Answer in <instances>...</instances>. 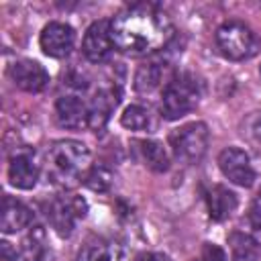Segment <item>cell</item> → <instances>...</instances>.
Segmentation results:
<instances>
[{"label":"cell","instance_id":"52a82bcc","mask_svg":"<svg viewBox=\"0 0 261 261\" xmlns=\"http://www.w3.org/2000/svg\"><path fill=\"white\" fill-rule=\"evenodd\" d=\"M218 167L232 184L241 188H251L255 181V169L249 155L239 147H226L218 155Z\"/></svg>","mask_w":261,"mask_h":261},{"label":"cell","instance_id":"8fae6325","mask_svg":"<svg viewBox=\"0 0 261 261\" xmlns=\"http://www.w3.org/2000/svg\"><path fill=\"white\" fill-rule=\"evenodd\" d=\"M8 179L14 188L18 190H31L35 188L37 179H39V165L35 161V153L33 151H16L10 157L8 163Z\"/></svg>","mask_w":261,"mask_h":261},{"label":"cell","instance_id":"5b68a950","mask_svg":"<svg viewBox=\"0 0 261 261\" xmlns=\"http://www.w3.org/2000/svg\"><path fill=\"white\" fill-rule=\"evenodd\" d=\"M208 139H210V133L204 122H190L175 128L169 137V143L177 159L196 163L204 157L208 149Z\"/></svg>","mask_w":261,"mask_h":261},{"label":"cell","instance_id":"ffe728a7","mask_svg":"<svg viewBox=\"0 0 261 261\" xmlns=\"http://www.w3.org/2000/svg\"><path fill=\"white\" fill-rule=\"evenodd\" d=\"M161 77H163V67H161V63H157V61L145 63V65H141L139 71H137L135 88H137V92H151V90H155V88L159 86Z\"/></svg>","mask_w":261,"mask_h":261},{"label":"cell","instance_id":"484cf974","mask_svg":"<svg viewBox=\"0 0 261 261\" xmlns=\"http://www.w3.org/2000/svg\"><path fill=\"white\" fill-rule=\"evenodd\" d=\"M0 261H18L16 251H14V249H12V245H10V243H6V241H2V243H0Z\"/></svg>","mask_w":261,"mask_h":261},{"label":"cell","instance_id":"7c38bea8","mask_svg":"<svg viewBox=\"0 0 261 261\" xmlns=\"http://www.w3.org/2000/svg\"><path fill=\"white\" fill-rule=\"evenodd\" d=\"M55 118L63 128H82L88 126L90 108L77 96H61L55 104Z\"/></svg>","mask_w":261,"mask_h":261},{"label":"cell","instance_id":"cb8c5ba5","mask_svg":"<svg viewBox=\"0 0 261 261\" xmlns=\"http://www.w3.org/2000/svg\"><path fill=\"white\" fill-rule=\"evenodd\" d=\"M247 130L255 141L261 143V112H253L247 118Z\"/></svg>","mask_w":261,"mask_h":261},{"label":"cell","instance_id":"9c48e42d","mask_svg":"<svg viewBox=\"0 0 261 261\" xmlns=\"http://www.w3.org/2000/svg\"><path fill=\"white\" fill-rule=\"evenodd\" d=\"M82 49L90 61H94V63L106 61L114 49L112 35H110V22L108 20H96L94 24H90V29L84 35Z\"/></svg>","mask_w":261,"mask_h":261},{"label":"cell","instance_id":"5bb4252c","mask_svg":"<svg viewBox=\"0 0 261 261\" xmlns=\"http://www.w3.org/2000/svg\"><path fill=\"white\" fill-rule=\"evenodd\" d=\"M206 206H208V214L212 220H224L232 214V210L237 208V194L230 192L228 188L216 184L210 186L206 190Z\"/></svg>","mask_w":261,"mask_h":261},{"label":"cell","instance_id":"9a60e30c","mask_svg":"<svg viewBox=\"0 0 261 261\" xmlns=\"http://www.w3.org/2000/svg\"><path fill=\"white\" fill-rule=\"evenodd\" d=\"M120 253H118V245L112 241H104V239H96L86 243L75 261H118Z\"/></svg>","mask_w":261,"mask_h":261},{"label":"cell","instance_id":"44dd1931","mask_svg":"<svg viewBox=\"0 0 261 261\" xmlns=\"http://www.w3.org/2000/svg\"><path fill=\"white\" fill-rule=\"evenodd\" d=\"M120 122L122 126L130 128V130H147L151 126V112L149 108L145 106H139V104H130L122 116H120Z\"/></svg>","mask_w":261,"mask_h":261},{"label":"cell","instance_id":"4316f807","mask_svg":"<svg viewBox=\"0 0 261 261\" xmlns=\"http://www.w3.org/2000/svg\"><path fill=\"white\" fill-rule=\"evenodd\" d=\"M143 261H169V259L163 253H149V255L143 257Z\"/></svg>","mask_w":261,"mask_h":261},{"label":"cell","instance_id":"ac0fdd59","mask_svg":"<svg viewBox=\"0 0 261 261\" xmlns=\"http://www.w3.org/2000/svg\"><path fill=\"white\" fill-rule=\"evenodd\" d=\"M116 102H118V100H114V96L108 94V92L96 94V98H94V102H92V106H90V120H88V126L94 128V130L104 128V124L108 122L110 112H112V108L116 106Z\"/></svg>","mask_w":261,"mask_h":261},{"label":"cell","instance_id":"83f0119b","mask_svg":"<svg viewBox=\"0 0 261 261\" xmlns=\"http://www.w3.org/2000/svg\"><path fill=\"white\" fill-rule=\"evenodd\" d=\"M259 73H261V67H259Z\"/></svg>","mask_w":261,"mask_h":261},{"label":"cell","instance_id":"3957f363","mask_svg":"<svg viewBox=\"0 0 261 261\" xmlns=\"http://www.w3.org/2000/svg\"><path fill=\"white\" fill-rule=\"evenodd\" d=\"M200 82L192 73L171 77L161 94V114L167 120H177L192 112L200 100Z\"/></svg>","mask_w":261,"mask_h":261},{"label":"cell","instance_id":"7a4b0ae2","mask_svg":"<svg viewBox=\"0 0 261 261\" xmlns=\"http://www.w3.org/2000/svg\"><path fill=\"white\" fill-rule=\"evenodd\" d=\"M90 171V149L73 139L55 141L47 151V175L53 184L71 188Z\"/></svg>","mask_w":261,"mask_h":261},{"label":"cell","instance_id":"7402d4cb","mask_svg":"<svg viewBox=\"0 0 261 261\" xmlns=\"http://www.w3.org/2000/svg\"><path fill=\"white\" fill-rule=\"evenodd\" d=\"M84 184L92 190V192H106L112 186V171L104 165H94L90 167V171L84 177Z\"/></svg>","mask_w":261,"mask_h":261},{"label":"cell","instance_id":"e0dca14e","mask_svg":"<svg viewBox=\"0 0 261 261\" xmlns=\"http://www.w3.org/2000/svg\"><path fill=\"white\" fill-rule=\"evenodd\" d=\"M228 243L232 251V261H261V251L253 237L245 232H232L228 237Z\"/></svg>","mask_w":261,"mask_h":261},{"label":"cell","instance_id":"2e32d148","mask_svg":"<svg viewBox=\"0 0 261 261\" xmlns=\"http://www.w3.org/2000/svg\"><path fill=\"white\" fill-rule=\"evenodd\" d=\"M139 145V155L143 159V163L153 169V171H167L169 167V155L165 151V147L159 141H141Z\"/></svg>","mask_w":261,"mask_h":261},{"label":"cell","instance_id":"277c9868","mask_svg":"<svg viewBox=\"0 0 261 261\" xmlns=\"http://www.w3.org/2000/svg\"><path fill=\"white\" fill-rule=\"evenodd\" d=\"M216 45L220 53L226 59L232 61H243L249 59L257 53L259 49V39L255 33L241 20H228L218 27L216 31Z\"/></svg>","mask_w":261,"mask_h":261},{"label":"cell","instance_id":"8992f818","mask_svg":"<svg viewBox=\"0 0 261 261\" xmlns=\"http://www.w3.org/2000/svg\"><path fill=\"white\" fill-rule=\"evenodd\" d=\"M86 210H88V206H86L84 198H80V196H59L49 204L47 216H49V222H51V226L55 228V232L59 237H69L73 226H75V220L84 218Z\"/></svg>","mask_w":261,"mask_h":261},{"label":"cell","instance_id":"4fadbf2b","mask_svg":"<svg viewBox=\"0 0 261 261\" xmlns=\"http://www.w3.org/2000/svg\"><path fill=\"white\" fill-rule=\"evenodd\" d=\"M33 222V210L18 202L16 198L4 196L2 200V220H0V228L2 232H16L20 228H27Z\"/></svg>","mask_w":261,"mask_h":261},{"label":"cell","instance_id":"30bf717a","mask_svg":"<svg viewBox=\"0 0 261 261\" xmlns=\"http://www.w3.org/2000/svg\"><path fill=\"white\" fill-rule=\"evenodd\" d=\"M10 77H12L14 86H18L20 90L31 92V94L43 92L47 88V84H49L47 69L41 63L33 61V59L14 61L12 67H10Z\"/></svg>","mask_w":261,"mask_h":261},{"label":"cell","instance_id":"603a6c76","mask_svg":"<svg viewBox=\"0 0 261 261\" xmlns=\"http://www.w3.org/2000/svg\"><path fill=\"white\" fill-rule=\"evenodd\" d=\"M196 261H226V255H224V251H222L218 245L204 243V245H202V251H200V255H198Z\"/></svg>","mask_w":261,"mask_h":261},{"label":"cell","instance_id":"6da1fadb","mask_svg":"<svg viewBox=\"0 0 261 261\" xmlns=\"http://www.w3.org/2000/svg\"><path fill=\"white\" fill-rule=\"evenodd\" d=\"M116 49L128 55H149L163 49L173 37V24L163 8L151 2L130 4L110 20Z\"/></svg>","mask_w":261,"mask_h":261},{"label":"cell","instance_id":"ba28073f","mask_svg":"<svg viewBox=\"0 0 261 261\" xmlns=\"http://www.w3.org/2000/svg\"><path fill=\"white\" fill-rule=\"evenodd\" d=\"M73 41H75V33L69 24L65 22H49L43 33H41V49L45 55L49 57H55V59H61V57H67L69 51L73 49Z\"/></svg>","mask_w":261,"mask_h":261},{"label":"cell","instance_id":"d4e9b609","mask_svg":"<svg viewBox=\"0 0 261 261\" xmlns=\"http://www.w3.org/2000/svg\"><path fill=\"white\" fill-rule=\"evenodd\" d=\"M249 220H251V224H253L255 228H259V230H261V194H259V196L253 200V204H251Z\"/></svg>","mask_w":261,"mask_h":261},{"label":"cell","instance_id":"d6986e66","mask_svg":"<svg viewBox=\"0 0 261 261\" xmlns=\"http://www.w3.org/2000/svg\"><path fill=\"white\" fill-rule=\"evenodd\" d=\"M47 257V239L41 226H33L22 241V259L24 261H45Z\"/></svg>","mask_w":261,"mask_h":261}]
</instances>
